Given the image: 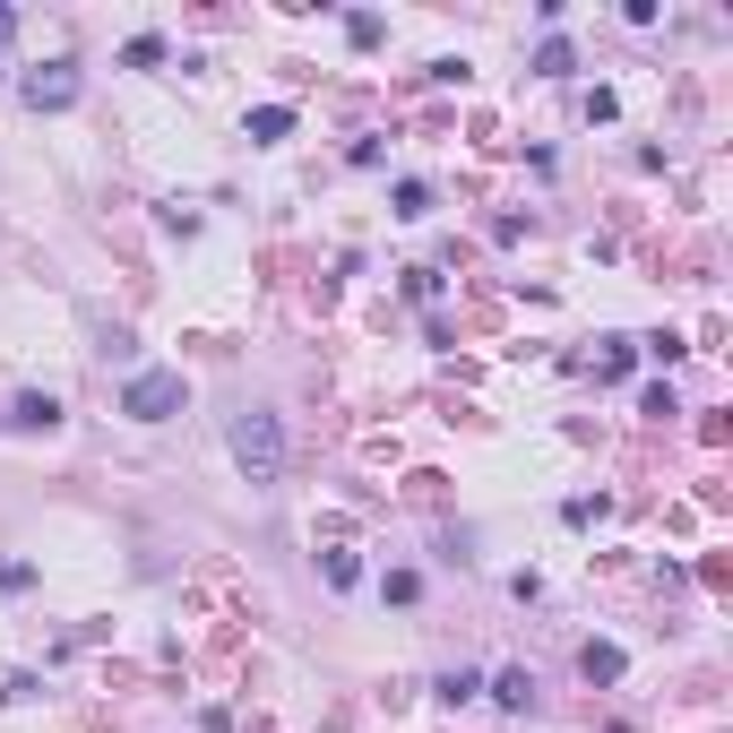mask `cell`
Returning <instances> with one entry per match:
<instances>
[{
  "mask_svg": "<svg viewBox=\"0 0 733 733\" xmlns=\"http://www.w3.org/2000/svg\"><path fill=\"white\" fill-rule=\"evenodd\" d=\"M234 458H242V475H251V483H276V475H285V423H276V414H260V405H251V414H234Z\"/></svg>",
  "mask_w": 733,
  "mask_h": 733,
  "instance_id": "cell-1",
  "label": "cell"
},
{
  "mask_svg": "<svg viewBox=\"0 0 733 733\" xmlns=\"http://www.w3.org/2000/svg\"><path fill=\"white\" fill-rule=\"evenodd\" d=\"M190 405V380L182 371H130V389H121V414L130 423H173Z\"/></svg>",
  "mask_w": 733,
  "mask_h": 733,
  "instance_id": "cell-2",
  "label": "cell"
},
{
  "mask_svg": "<svg viewBox=\"0 0 733 733\" xmlns=\"http://www.w3.org/2000/svg\"><path fill=\"white\" fill-rule=\"evenodd\" d=\"M78 87H87L78 61H35V69H18V104H27V113H69Z\"/></svg>",
  "mask_w": 733,
  "mask_h": 733,
  "instance_id": "cell-3",
  "label": "cell"
},
{
  "mask_svg": "<svg viewBox=\"0 0 733 733\" xmlns=\"http://www.w3.org/2000/svg\"><path fill=\"white\" fill-rule=\"evenodd\" d=\"M9 432H61V398H52V389H27V398L9 405Z\"/></svg>",
  "mask_w": 733,
  "mask_h": 733,
  "instance_id": "cell-4",
  "label": "cell"
},
{
  "mask_svg": "<svg viewBox=\"0 0 733 733\" xmlns=\"http://www.w3.org/2000/svg\"><path fill=\"white\" fill-rule=\"evenodd\" d=\"M242 130H251V147H276V138H294V104H260Z\"/></svg>",
  "mask_w": 733,
  "mask_h": 733,
  "instance_id": "cell-5",
  "label": "cell"
},
{
  "mask_svg": "<svg viewBox=\"0 0 733 733\" xmlns=\"http://www.w3.org/2000/svg\"><path fill=\"white\" fill-rule=\"evenodd\" d=\"M578 673H587V682H622V647H613V638H587V647H578Z\"/></svg>",
  "mask_w": 733,
  "mask_h": 733,
  "instance_id": "cell-6",
  "label": "cell"
},
{
  "mask_svg": "<svg viewBox=\"0 0 733 733\" xmlns=\"http://www.w3.org/2000/svg\"><path fill=\"white\" fill-rule=\"evenodd\" d=\"M483 691H492V700L518 716V707H535V673H500V682H483Z\"/></svg>",
  "mask_w": 733,
  "mask_h": 733,
  "instance_id": "cell-7",
  "label": "cell"
},
{
  "mask_svg": "<svg viewBox=\"0 0 733 733\" xmlns=\"http://www.w3.org/2000/svg\"><path fill=\"white\" fill-rule=\"evenodd\" d=\"M121 69H165V35H130V43H121Z\"/></svg>",
  "mask_w": 733,
  "mask_h": 733,
  "instance_id": "cell-8",
  "label": "cell"
},
{
  "mask_svg": "<svg viewBox=\"0 0 733 733\" xmlns=\"http://www.w3.org/2000/svg\"><path fill=\"white\" fill-rule=\"evenodd\" d=\"M578 69V52H569L561 35H544V52H535V78H569Z\"/></svg>",
  "mask_w": 733,
  "mask_h": 733,
  "instance_id": "cell-9",
  "label": "cell"
},
{
  "mask_svg": "<svg viewBox=\"0 0 733 733\" xmlns=\"http://www.w3.org/2000/svg\"><path fill=\"white\" fill-rule=\"evenodd\" d=\"M631 363H638V336H604V363H596L604 380H622Z\"/></svg>",
  "mask_w": 733,
  "mask_h": 733,
  "instance_id": "cell-10",
  "label": "cell"
},
{
  "mask_svg": "<svg viewBox=\"0 0 733 733\" xmlns=\"http://www.w3.org/2000/svg\"><path fill=\"white\" fill-rule=\"evenodd\" d=\"M475 691H483V673H467V665H458V673H440V700H449V707H467Z\"/></svg>",
  "mask_w": 733,
  "mask_h": 733,
  "instance_id": "cell-11",
  "label": "cell"
},
{
  "mask_svg": "<svg viewBox=\"0 0 733 733\" xmlns=\"http://www.w3.org/2000/svg\"><path fill=\"white\" fill-rule=\"evenodd\" d=\"M389 199H398V216H405V225H414V216H432V190H423V182H398Z\"/></svg>",
  "mask_w": 733,
  "mask_h": 733,
  "instance_id": "cell-12",
  "label": "cell"
},
{
  "mask_svg": "<svg viewBox=\"0 0 733 733\" xmlns=\"http://www.w3.org/2000/svg\"><path fill=\"white\" fill-rule=\"evenodd\" d=\"M405 302H423V311H432V302H440V267H405Z\"/></svg>",
  "mask_w": 733,
  "mask_h": 733,
  "instance_id": "cell-13",
  "label": "cell"
},
{
  "mask_svg": "<svg viewBox=\"0 0 733 733\" xmlns=\"http://www.w3.org/2000/svg\"><path fill=\"white\" fill-rule=\"evenodd\" d=\"M380 596H389V604H414V596H423V578H414V569H389V578H380Z\"/></svg>",
  "mask_w": 733,
  "mask_h": 733,
  "instance_id": "cell-14",
  "label": "cell"
},
{
  "mask_svg": "<svg viewBox=\"0 0 733 733\" xmlns=\"http://www.w3.org/2000/svg\"><path fill=\"white\" fill-rule=\"evenodd\" d=\"M638 414H656V423H665V414H682V398H673L665 380H656V389H638Z\"/></svg>",
  "mask_w": 733,
  "mask_h": 733,
  "instance_id": "cell-15",
  "label": "cell"
},
{
  "mask_svg": "<svg viewBox=\"0 0 733 733\" xmlns=\"http://www.w3.org/2000/svg\"><path fill=\"white\" fill-rule=\"evenodd\" d=\"M0 587H9V596H27V587H35V561H0Z\"/></svg>",
  "mask_w": 733,
  "mask_h": 733,
  "instance_id": "cell-16",
  "label": "cell"
},
{
  "mask_svg": "<svg viewBox=\"0 0 733 733\" xmlns=\"http://www.w3.org/2000/svg\"><path fill=\"white\" fill-rule=\"evenodd\" d=\"M9 43H18V9L0 0V52H9Z\"/></svg>",
  "mask_w": 733,
  "mask_h": 733,
  "instance_id": "cell-17",
  "label": "cell"
}]
</instances>
